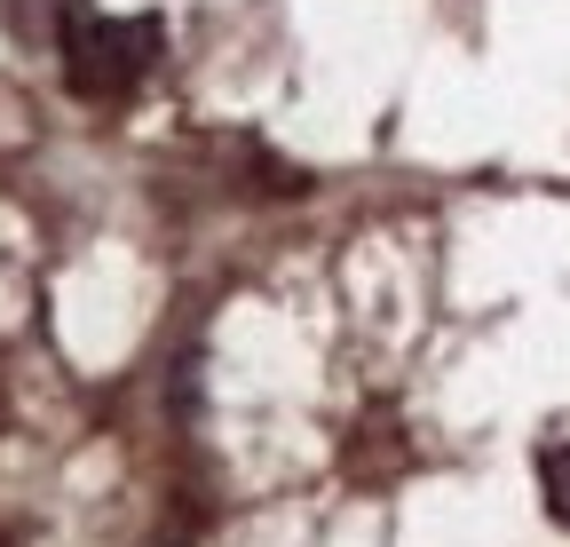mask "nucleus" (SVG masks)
I'll return each mask as SVG.
<instances>
[{
  "label": "nucleus",
  "mask_w": 570,
  "mask_h": 547,
  "mask_svg": "<svg viewBox=\"0 0 570 547\" xmlns=\"http://www.w3.org/2000/svg\"><path fill=\"white\" fill-rule=\"evenodd\" d=\"M151 64V25H119L96 9H63V80L80 88L88 104L127 96Z\"/></svg>",
  "instance_id": "obj_1"
},
{
  "label": "nucleus",
  "mask_w": 570,
  "mask_h": 547,
  "mask_svg": "<svg viewBox=\"0 0 570 547\" xmlns=\"http://www.w3.org/2000/svg\"><path fill=\"white\" fill-rule=\"evenodd\" d=\"M539 492H547V516L570 524V445H554V452L539 460Z\"/></svg>",
  "instance_id": "obj_2"
}]
</instances>
